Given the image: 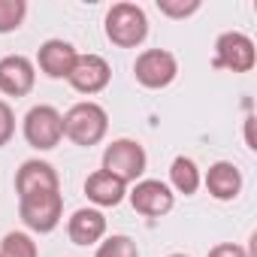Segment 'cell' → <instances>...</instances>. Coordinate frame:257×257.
<instances>
[{
    "label": "cell",
    "instance_id": "cell-1",
    "mask_svg": "<svg viewBox=\"0 0 257 257\" xmlns=\"http://www.w3.org/2000/svg\"><path fill=\"white\" fill-rule=\"evenodd\" d=\"M109 131V115L100 103H76L70 106V112L64 115V137L73 140L76 146H97Z\"/></svg>",
    "mask_w": 257,
    "mask_h": 257
},
{
    "label": "cell",
    "instance_id": "cell-2",
    "mask_svg": "<svg viewBox=\"0 0 257 257\" xmlns=\"http://www.w3.org/2000/svg\"><path fill=\"white\" fill-rule=\"evenodd\" d=\"M106 37L121 49H137L149 37V19L137 4H115L106 13Z\"/></svg>",
    "mask_w": 257,
    "mask_h": 257
},
{
    "label": "cell",
    "instance_id": "cell-3",
    "mask_svg": "<svg viewBox=\"0 0 257 257\" xmlns=\"http://www.w3.org/2000/svg\"><path fill=\"white\" fill-rule=\"evenodd\" d=\"M19 215H22L25 227H31L34 233H52L61 224L64 197H61V191H40V194L19 197Z\"/></svg>",
    "mask_w": 257,
    "mask_h": 257
},
{
    "label": "cell",
    "instance_id": "cell-4",
    "mask_svg": "<svg viewBox=\"0 0 257 257\" xmlns=\"http://www.w3.org/2000/svg\"><path fill=\"white\" fill-rule=\"evenodd\" d=\"M146 149L134 140H115L112 146H106L103 152V170L109 176H115L118 182H137L143 173H146Z\"/></svg>",
    "mask_w": 257,
    "mask_h": 257
},
{
    "label": "cell",
    "instance_id": "cell-5",
    "mask_svg": "<svg viewBox=\"0 0 257 257\" xmlns=\"http://www.w3.org/2000/svg\"><path fill=\"white\" fill-rule=\"evenodd\" d=\"M25 140L40 152L55 149L64 140V115L55 106H46V103L34 106L25 115Z\"/></svg>",
    "mask_w": 257,
    "mask_h": 257
},
{
    "label": "cell",
    "instance_id": "cell-6",
    "mask_svg": "<svg viewBox=\"0 0 257 257\" xmlns=\"http://www.w3.org/2000/svg\"><path fill=\"white\" fill-rule=\"evenodd\" d=\"M134 76L143 88L158 91V88H167L179 76V64H176L173 52H167V49H146L134 64Z\"/></svg>",
    "mask_w": 257,
    "mask_h": 257
},
{
    "label": "cell",
    "instance_id": "cell-7",
    "mask_svg": "<svg viewBox=\"0 0 257 257\" xmlns=\"http://www.w3.org/2000/svg\"><path fill=\"white\" fill-rule=\"evenodd\" d=\"M257 61V52H254V43L239 34V31H227L218 37L215 43V67L218 70H233V73H248Z\"/></svg>",
    "mask_w": 257,
    "mask_h": 257
},
{
    "label": "cell",
    "instance_id": "cell-8",
    "mask_svg": "<svg viewBox=\"0 0 257 257\" xmlns=\"http://www.w3.org/2000/svg\"><path fill=\"white\" fill-rule=\"evenodd\" d=\"M112 79V70L109 64L100 58V55H79L67 82L79 91V94H100Z\"/></svg>",
    "mask_w": 257,
    "mask_h": 257
},
{
    "label": "cell",
    "instance_id": "cell-9",
    "mask_svg": "<svg viewBox=\"0 0 257 257\" xmlns=\"http://www.w3.org/2000/svg\"><path fill=\"white\" fill-rule=\"evenodd\" d=\"M131 203L140 215H149V218H161L173 209L176 197L170 191V185L158 182V179H143L137 182V188L131 191Z\"/></svg>",
    "mask_w": 257,
    "mask_h": 257
},
{
    "label": "cell",
    "instance_id": "cell-10",
    "mask_svg": "<svg viewBox=\"0 0 257 257\" xmlns=\"http://www.w3.org/2000/svg\"><path fill=\"white\" fill-rule=\"evenodd\" d=\"M37 82V70L25 55H7L0 58V91L7 97H25L31 94Z\"/></svg>",
    "mask_w": 257,
    "mask_h": 257
},
{
    "label": "cell",
    "instance_id": "cell-11",
    "mask_svg": "<svg viewBox=\"0 0 257 257\" xmlns=\"http://www.w3.org/2000/svg\"><path fill=\"white\" fill-rule=\"evenodd\" d=\"M40 191H61L58 173L46 161H25L16 173V194L28 197V194H40Z\"/></svg>",
    "mask_w": 257,
    "mask_h": 257
},
{
    "label": "cell",
    "instance_id": "cell-12",
    "mask_svg": "<svg viewBox=\"0 0 257 257\" xmlns=\"http://www.w3.org/2000/svg\"><path fill=\"white\" fill-rule=\"evenodd\" d=\"M76 58H79V52L67 40H46L40 46V55H37L40 70L49 79H67L70 70H73V64H76Z\"/></svg>",
    "mask_w": 257,
    "mask_h": 257
},
{
    "label": "cell",
    "instance_id": "cell-13",
    "mask_svg": "<svg viewBox=\"0 0 257 257\" xmlns=\"http://www.w3.org/2000/svg\"><path fill=\"white\" fill-rule=\"evenodd\" d=\"M67 233L76 245H94L106 233V218H103L100 209H79L67 221Z\"/></svg>",
    "mask_w": 257,
    "mask_h": 257
},
{
    "label": "cell",
    "instance_id": "cell-14",
    "mask_svg": "<svg viewBox=\"0 0 257 257\" xmlns=\"http://www.w3.org/2000/svg\"><path fill=\"white\" fill-rule=\"evenodd\" d=\"M206 191H209L215 200H233V197H239V191H242V173H239L233 164L218 161V164H212L209 173H206Z\"/></svg>",
    "mask_w": 257,
    "mask_h": 257
},
{
    "label": "cell",
    "instance_id": "cell-15",
    "mask_svg": "<svg viewBox=\"0 0 257 257\" xmlns=\"http://www.w3.org/2000/svg\"><path fill=\"white\" fill-rule=\"evenodd\" d=\"M127 185L124 182H118L115 176H109L106 170H97V173H91L88 179H85V194H88V200L91 203H97V206H118L121 200H124V191Z\"/></svg>",
    "mask_w": 257,
    "mask_h": 257
},
{
    "label": "cell",
    "instance_id": "cell-16",
    "mask_svg": "<svg viewBox=\"0 0 257 257\" xmlns=\"http://www.w3.org/2000/svg\"><path fill=\"white\" fill-rule=\"evenodd\" d=\"M170 182H173V188H176L179 194H185V197L197 194V188H200V170H197V164H194L191 158L179 155V158L173 161V167H170Z\"/></svg>",
    "mask_w": 257,
    "mask_h": 257
},
{
    "label": "cell",
    "instance_id": "cell-17",
    "mask_svg": "<svg viewBox=\"0 0 257 257\" xmlns=\"http://www.w3.org/2000/svg\"><path fill=\"white\" fill-rule=\"evenodd\" d=\"M0 257H40V248L28 233L13 230V233L4 236V242H0Z\"/></svg>",
    "mask_w": 257,
    "mask_h": 257
},
{
    "label": "cell",
    "instance_id": "cell-18",
    "mask_svg": "<svg viewBox=\"0 0 257 257\" xmlns=\"http://www.w3.org/2000/svg\"><path fill=\"white\" fill-rule=\"evenodd\" d=\"M25 16H28V4H25V0H0V34L19 31Z\"/></svg>",
    "mask_w": 257,
    "mask_h": 257
},
{
    "label": "cell",
    "instance_id": "cell-19",
    "mask_svg": "<svg viewBox=\"0 0 257 257\" xmlns=\"http://www.w3.org/2000/svg\"><path fill=\"white\" fill-rule=\"evenodd\" d=\"M94 257H140V251H137V242L131 239V236H109L100 248H97V254Z\"/></svg>",
    "mask_w": 257,
    "mask_h": 257
},
{
    "label": "cell",
    "instance_id": "cell-20",
    "mask_svg": "<svg viewBox=\"0 0 257 257\" xmlns=\"http://www.w3.org/2000/svg\"><path fill=\"white\" fill-rule=\"evenodd\" d=\"M158 10L170 19H188L200 10V0H158Z\"/></svg>",
    "mask_w": 257,
    "mask_h": 257
},
{
    "label": "cell",
    "instance_id": "cell-21",
    "mask_svg": "<svg viewBox=\"0 0 257 257\" xmlns=\"http://www.w3.org/2000/svg\"><path fill=\"white\" fill-rule=\"evenodd\" d=\"M13 134H16V115H13L10 103L0 100V149L13 140Z\"/></svg>",
    "mask_w": 257,
    "mask_h": 257
},
{
    "label": "cell",
    "instance_id": "cell-22",
    "mask_svg": "<svg viewBox=\"0 0 257 257\" xmlns=\"http://www.w3.org/2000/svg\"><path fill=\"white\" fill-rule=\"evenodd\" d=\"M209 257H248L242 245H233V242H224V245H215L209 251Z\"/></svg>",
    "mask_w": 257,
    "mask_h": 257
},
{
    "label": "cell",
    "instance_id": "cell-23",
    "mask_svg": "<svg viewBox=\"0 0 257 257\" xmlns=\"http://www.w3.org/2000/svg\"><path fill=\"white\" fill-rule=\"evenodd\" d=\"M170 257H188V254H170Z\"/></svg>",
    "mask_w": 257,
    "mask_h": 257
}]
</instances>
